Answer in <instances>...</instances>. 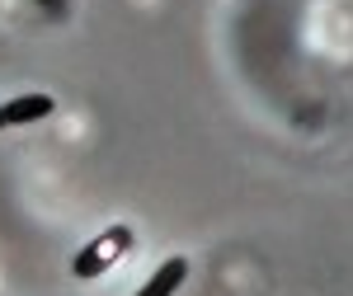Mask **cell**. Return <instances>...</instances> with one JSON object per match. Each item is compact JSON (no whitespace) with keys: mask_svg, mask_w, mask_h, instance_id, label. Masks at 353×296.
Segmentation results:
<instances>
[{"mask_svg":"<svg viewBox=\"0 0 353 296\" xmlns=\"http://www.w3.org/2000/svg\"><path fill=\"white\" fill-rule=\"evenodd\" d=\"M128 249H132V226H109L104 235H94V240L76 254L71 273H76V277H99V273H109Z\"/></svg>","mask_w":353,"mask_h":296,"instance_id":"cell-1","label":"cell"},{"mask_svg":"<svg viewBox=\"0 0 353 296\" xmlns=\"http://www.w3.org/2000/svg\"><path fill=\"white\" fill-rule=\"evenodd\" d=\"M184 277H189V259H165L137 296H174L179 287H184Z\"/></svg>","mask_w":353,"mask_h":296,"instance_id":"cell-2","label":"cell"},{"mask_svg":"<svg viewBox=\"0 0 353 296\" xmlns=\"http://www.w3.org/2000/svg\"><path fill=\"white\" fill-rule=\"evenodd\" d=\"M52 108H57L52 94H19V99H10V104H5V118H10V127H24V123L48 118Z\"/></svg>","mask_w":353,"mask_h":296,"instance_id":"cell-3","label":"cell"},{"mask_svg":"<svg viewBox=\"0 0 353 296\" xmlns=\"http://www.w3.org/2000/svg\"><path fill=\"white\" fill-rule=\"evenodd\" d=\"M0 127H10V118H5V108H0Z\"/></svg>","mask_w":353,"mask_h":296,"instance_id":"cell-4","label":"cell"}]
</instances>
